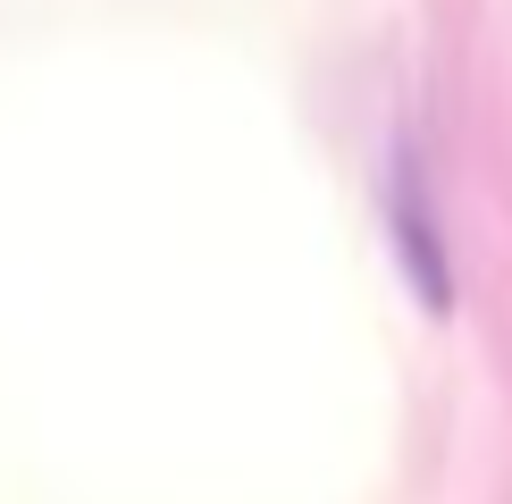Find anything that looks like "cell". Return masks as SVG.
<instances>
[{
  "instance_id": "1",
  "label": "cell",
  "mask_w": 512,
  "mask_h": 504,
  "mask_svg": "<svg viewBox=\"0 0 512 504\" xmlns=\"http://www.w3.org/2000/svg\"><path fill=\"white\" fill-rule=\"evenodd\" d=\"M387 227H395V252H403L412 294H429V311H445L454 303V286H445V227H437L429 168L412 160V143H395V168H387Z\"/></svg>"
}]
</instances>
